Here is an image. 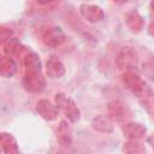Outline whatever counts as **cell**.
I'll list each match as a JSON object with an SVG mask.
<instances>
[{
    "label": "cell",
    "instance_id": "cell-13",
    "mask_svg": "<svg viewBox=\"0 0 154 154\" xmlns=\"http://www.w3.org/2000/svg\"><path fill=\"white\" fill-rule=\"evenodd\" d=\"M57 138L58 142L64 146L69 147L72 143V129L67 119H61L58 128H57Z\"/></svg>",
    "mask_w": 154,
    "mask_h": 154
},
{
    "label": "cell",
    "instance_id": "cell-20",
    "mask_svg": "<svg viewBox=\"0 0 154 154\" xmlns=\"http://www.w3.org/2000/svg\"><path fill=\"white\" fill-rule=\"evenodd\" d=\"M149 32L152 36H154V20L150 22V24H149Z\"/></svg>",
    "mask_w": 154,
    "mask_h": 154
},
{
    "label": "cell",
    "instance_id": "cell-15",
    "mask_svg": "<svg viewBox=\"0 0 154 154\" xmlns=\"http://www.w3.org/2000/svg\"><path fill=\"white\" fill-rule=\"evenodd\" d=\"M0 144H1V150L4 153L10 154V153H18L19 152L17 140L10 132L2 131L0 134Z\"/></svg>",
    "mask_w": 154,
    "mask_h": 154
},
{
    "label": "cell",
    "instance_id": "cell-23",
    "mask_svg": "<svg viewBox=\"0 0 154 154\" xmlns=\"http://www.w3.org/2000/svg\"><path fill=\"white\" fill-rule=\"evenodd\" d=\"M150 10H152V12H153V14H154V0L150 1Z\"/></svg>",
    "mask_w": 154,
    "mask_h": 154
},
{
    "label": "cell",
    "instance_id": "cell-4",
    "mask_svg": "<svg viewBox=\"0 0 154 154\" xmlns=\"http://www.w3.org/2000/svg\"><path fill=\"white\" fill-rule=\"evenodd\" d=\"M23 87L26 91L32 94H40L46 87L45 77L42 72H24Z\"/></svg>",
    "mask_w": 154,
    "mask_h": 154
},
{
    "label": "cell",
    "instance_id": "cell-24",
    "mask_svg": "<svg viewBox=\"0 0 154 154\" xmlns=\"http://www.w3.org/2000/svg\"><path fill=\"white\" fill-rule=\"evenodd\" d=\"M116 2H118V4H125V2H128L129 0H114Z\"/></svg>",
    "mask_w": 154,
    "mask_h": 154
},
{
    "label": "cell",
    "instance_id": "cell-5",
    "mask_svg": "<svg viewBox=\"0 0 154 154\" xmlns=\"http://www.w3.org/2000/svg\"><path fill=\"white\" fill-rule=\"evenodd\" d=\"M35 109H36L37 114L47 122H54L59 117V108L57 107L55 103H52L47 99L38 100L35 106Z\"/></svg>",
    "mask_w": 154,
    "mask_h": 154
},
{
    "label": "cell",
    "instance_id": "cell-12",
    "mask_svg": "<svg viewBox=\"0 0 154 154\" xmlns=\"http://www.w3.org/2000/svg\"><path fill=\"white\" fill-rule=\"evenodd\" d=\"M90 126L99 131V132H102V134H111L114 129V125H113V120L109 118V116H105V114H99V116H95L91 122H90Z\"/></svg>",
    "mask_w": 154,
    "mask_h": 154
},
{
    "label": "cell",
    "instance_id": "cell-1",
    "mask_svg": "<svg viewBox=\"0 0 154 154\" xmlns=\"http://www.w3.org/2000/svg\"><path fill=\"white\" fill-rule=\"evenodd\" d=\"M122 82L137 97H148L152 94L150 85L134 70L124 71L122 75Z\"/></svg>",
    "mask_w": 154,
    "mask_h": 154
},
{
    "label": "cell",
    "instance_id": "cell-18",
    "mask_svg": "<svg viewBox=\"0 0 154 154\" xmlns=\"http://www.w3.org/2000/svg\"><path fill=\"white\" fill-rule=\"evenodd\" d=\"M1 46H2V53H4L5 55L12 57V55H16V54H17V52H18V49L20 48L22 45H20V42H19L17 38L12 37L11 40H8V41H6L5 43H2Z\"/></svg>",
    "mask_w": 154,
    "mask_h": 154
},
{
    "label": "cell",
    "instance_id": "cell-16",
    "mask_svg": "<svg viewBox=\"0 0 154 154\" xmlns=\"http://www.w3.org/2000/svg\"><path fill=\"white\" fill-rule=\"evenodd\" d=\"M17 72V63L12 57L8 55H2L1 57V63H0V73L2 77L10 78L14 76Z\"/></svg>",
    "mask_w": 154,
    "mask_h": 154
},
{
    "label": "cell",
    "instance_id": "cell-17",
    "mask_svg": "<svg viewBox=\"0 0 154 154\" xmlns=\"http://www.w3.org/2000/svg\"><path fill=\"white\" fill-rule=\"evenodd\" d=\"M123 150L125 153H146V146L140 142V140H129L124 143Z\"/></svg>",
    "mask_w": 154,
    "mask_h": 154
},
{
    "label": "cell",
    "instance_id": "cell-9",
    "mask_svg": "<svg viewBox=\"0 0 154 154\" xmlns=\"http://www.w3.org/2000/svg\"><path fill=\"white\" fill-rule=\"evenodd\" d=\"M66 72L65 65L60 59L57 57H51L46 61V73L47 77L51 79H59L61 78Z\"/></svg>",
    "mask_w": 154,
    "mask_h": 154
},
{
    "label": "cell",
    "instance_id": "cell-19",
    "mask_svg": "<svg viewBox=\"0 0 154 154\" xmlns=\"http://www.w3.org/2000/svg\"><path fill=\"white\" fill-rule=\"evenodd\" d=\"M12 37H13V31H12L10 28H7V26H1V29H0L1 45H2V43H5L6 41L11 40Z\"/></svg>",
    "mask_w": 154,
    "mask_h": 154
},
{
    "label": "cell",
    "instance_id": "cell-6",
    "mask_svg": "<svg viewBox=\"0 0 154 154\" xmlns=\"http://www.w3.org/2000/svg\"><path fill=\"white\" fill-rule=\"evenodd\" d=\"M79 13L81 16L88 22V23H100L105 18V12L99 5L94 4H82L79 6Z\"/></svg>",
    "mask_w": 154,
    "mask_h": 154
},
{
    "label": "cell",
    "instance_id": "cell-3",
    "mask_svg": "<svg viewBox=\"0 0 154 154\" xmlns=\"http://www.w3.org/2000/svg\"><path fill=\"white\" fill-rule=\"evenodd\" d=\"M116 65L122 71L134 70L138 65V54L132 47H124L116 58Z\"/></svg>",
    "mask_w": 154,
    "mask_h": 154
},
{
    "label": "cell",
    "instance_id": "cell-2",
    "mask_svg": "<svg viewBox=\"0 0 154 154\" xmlns=\"http://www.w3.org/2000/svg\"><path fill=\"white\" fill-rule=\"evenodd\" d=\"M54 102L70 123H77L81 119V111L78 106L71 97H69L64 93H57L54 96Z\"/></svg>",
    "mask_w": 154,
    "mask_h": 154
},
{
    "label": "cell",
    "instance_id": "cell-14",
    "mask_svg": "<svg viewBox=\"0 0 154 154\" xmlns=\"http://www.w3.org/2000/svg\"><path fill=\"white\" fill-rule=\"evenodd\" d=\"M25 72H42V63L40 55L32 51H29L23 58Z\"/></svg>",
    "mask_w": 154,
    "mask_h": 154
},
{
    "label": "cell",
    "instance_id": "cell-7",
    "mask_svg": "<svg viewBox=\"0 0 154 154\" xmlns=\"http://www.w3.org/2000/svg\"><path fill=\"white\" fill-rule=\"evenodd\" d=\"M66 40L65 32L60 26H51L48 28L43 36H42V41L47 47L51 48H55L59 47L60 45H63Z\"/></svg>",
    "mask_w": 154,
    "mask_h": 154
},
{
    "label": "cell",
    "instance_id": "cell-8",
    "mask_svg": "<svg viewBox=\"0 0 154 154\" xmlns=\"http://www.w3.org/2000/svg\"><path fill=\"white\" fill-rule=\"evenodd\" d=\"M122 131L128 140H141L147 134V128L141 123L128 122L122 126Z\"/></svg>",
    "mask_w": 154,
    "mask_h": 154
},
{
    "label": "cell",
    "instance_id": "cell-10",
    "mask_svg": "<svg viewBox=\"0 0 154 154\" xmlns=\"http://www.w3.org/2000/svg\"><path fill=\"white\" fill-rule=\"evenodd\" d=\"M124 20H125L128 29L134 34L142 31V29L144 26V19L136 10H131V11L126 12L124 16Z\"/></svg>",
    "mask_w": 154,
    "mask_h": 154
},
{
    "label": "cell",
    "instance_id": "cell-21",
    "mask_svg": "<svg viewBox=\"0 0 154 154\" xmlns=\"http://www.w3.org/2000/svg\"><path fill=\"white\" fill-rule=\"evenodd\" d=\"M40 5H47V4H51L53 0H36Z\"/></svg>",
    "mask_w": 154,
    "mask_h": 154
},
{
    "label": "cell",
    "instance_id": "cell-22",
    "mask_svg": "<svg viewBox=\"0 0 154 154\" xmlns=\"http://www.w3.org/2000/svg\"><path fill=\"white\" fill-rule=\"evenodd\" d=\"M148 142H149V143H150V146L154 148V135H153V136H150V137L148 138Z\"/></svg>",
    "mask_w": 154,
    "mask_h": 154
},
{
    "label": "cell",
    "instance_id": "cell-11",
    "mask_svg": "<svg viewBox=\"0 0 154 154\" xmlns=\"http://www.w3.org/2000/svg\"><path fill=\"white\" fill-rule=\"evenodd\" d=\"M107 114L112 120L116 122H123L128 117V109L126 105L119 100L111 101L107 106Z\"/></svg>",
    "mask_w": 154,
    "mask_h": 154
}]
</instances>
